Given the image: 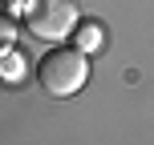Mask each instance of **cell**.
<instances>
[{
  "instance_id": "3",
  "label": "cell",
  "mask_w": 154,
  "mask_h": 145,
  "mask_svg": "<svg viewBox=\"0 0 154 145\" xmlns=\"http://www.w3.org/2000/svg\"><path fill=\"white\" fill-rule=\"evenodd\" d=\"M73 45L81 48V53H97L101 45H106V28L101 24H89V20H77V28H73Z\"/></svg>"
},
{
  "instance_id": "4",
  "label": "cell",
  "mask_w": 154,
  "mask_h": 145,
  "mask_svg": "<svg viewBox=\"0 0 154 145\" xmlns=\"http://www.w3.org/2000/svg\"><path fill=\"white\" fill-rule=\"evenodd\" d=\"M12 40H16V24H12V16L0 8V53H8V48H12Z\"/></svg>"
},
{
  "instance_id": "2",
  "label": "cell",
  "mask_w": 154,
  "mask_h": 145,
  "mask_svg": "<svg viewBox=\"0 0 154 145\" xmlns=\"http://www.w3.org/2000/svg\"><path fill=\"white\" fill-rule=\"evenodd\" d=\"M24 28L37 40H69L77 28V4L73 0H24Z\"/></svg>"
},
{
  "instance_id": "1",
  "label": "cell",
  "mask_w": 154,
  "mask_h": 145,
  "mask_svg": "<svg viewBox=\"0 0 154 145\" xmlns=\"http://www.w3.org/2000/svg\"><path fill=\"white\" fill-rule=\"evenodd\" d=\"M37 81L49 97H73L89 81V61L77 45H57L37 61Z\"/></svg>"
},
{
  "instance_id": "5",
  "label": "cell",
  "mask_w": 154,
  "mask_h": 145,
  "mask_svg": "<svg viewBox=\"0 0 154 145\" xmlns=\"http://www.w3.org/2000/svg\"><path fill=\"white\" fill-rule=\"evenodd\" d=\"M4 4V12H24V0H0Z\"/></svg>"
}]
</instances>
